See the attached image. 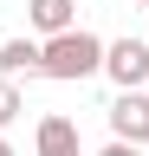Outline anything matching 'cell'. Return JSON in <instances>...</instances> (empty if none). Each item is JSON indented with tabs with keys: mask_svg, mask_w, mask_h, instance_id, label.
Wrapping results in <instances>:
<instances>
[{
	"mask_svg": "<svg viewBox=\"0 0 149 156\" xmlns=\"http://www.w3.org/2000/svg\"><path fill=\"white\" fill-rule=\"evenodd\" d=\"M104 72V39L71 26L59 39H39V78H59V85H84V78Z\"/></svg>",
	"mask_w": 149,
	"mask_h": 156,
	"instance_id": "cell-1",
	"label": "cell"
},
{
	"mask_svg": "<svg viewBox=\"0 0 149 156\" xmlns=\"http://www.w3.org/2000/svg\"><path fill=\"white\" fill-rule=\"evenodd\" d=\"M104 78L117 91H143L149 85V39H110L104 46Z\"/></svg>",
	"mask_w": 149,
	"mask_h": 156,
	"instance_id": "cell-2",
	"label": "cell"
},
{
	"mask_svg": "<svg viewBox=\"0 0 149 156\" xmlns=\"http://www.w3.org/2000/svg\"><path fill=\"white\" fill-rule=\"evenodd\" d=\"M110 143H130V150L149 143V91H117L110 98Z\"/></svg>",
	"mask_w": 149,
	"mask_h": 156,
	"instance_id": "cell-3",
	"label": "cell"
},
{
	"mask_svg": "<svg viewBox=\"0 0 149 156\" xmlns=\"http://www.w3.org/2000/svg\"><path fill=\"white\" fill-rule=\"evenodd\" d=\"M32 150L39 156H84V136H78V124H71L65 111H46L39 124H32Z\"/></svg>",
	"mask_w": 149,
	"mask_h": 156,
	"instance_id": "cell-4",
	"label": "cell"
},
{
	"mask_svg": "<svg viewBox=\"0 0 149 156\" xmlns=\"http://www.w3.org/2000/svg\"><path fill=\"white\" fill-rule=\"evenodd\" d=\"M20 78H39V39H7L0 46V85H20Z\"/></svg>",
	"mask_w": 149,
	"mask_h": 156,
	"instance_id": "cell-5",
	"label": "cell"
},
{
	"mask_svg": "<svg viewBox=\"0 0 149 156\" xmlns=\"http://www.w3.org/2000/svg\"><path fill=\"white\" fill-rule=\"evenodd\" d=\"M78 0H26V20H32V33H46V39H59V33H71L78 26Z\"/></svg>",
	"mask_w": 149,
	"mask_h": 156,
	"instance_id": "cell-6",
	"label": "cell"
},
{
	"mask_svg": "<svg viewBox=\"0 0 149 156\" xmlns=\"http://www.w3.org/2000/svg\"><path fill=\"white\" fill-rule=\"evenodd\" d=\"M26 111V98H20V85H0V130L13 124V117Z\"/></svg>",
	"mask_w": 149,
	"mask_h": 156,
	"instance_id": "cell-7",
	"label": "cell"
},
{
	"mask_svg": "<svg viewBox=\"0 0 149 156\" xmlns=\"http://www.w3.org/2000/svg\"><path fill=\"white\" fill-rule=\"evenodd\" d=\"M97 156H143V150H130V143H104Z\"/></svg>",
	"mask_w": 149,
	"mask_h": 156,
	"instance_id": "cell-8",
	"label": "cell"
},
{
	"mask_svg": "<svg viewBox=\"0 0 149 156\" xmlns=\"http://www.w3.org/2000/svg\"><path fill=\"white\" fill-rule=\"evenodd\" d=\"M0 156H13V143H7V136H0Z\"/></svg>",
	"mask_w": 149,
	"mask_h": 156,
	"instance_id": "cell-9",
	"label": "cell"
},
{
	"mask_svg": "<svg viewBox=\"0 0 149 156\" xmlns=\"http://www.w3.org/2000/svg\"><path fill=\"white\" fill-rule=\"evenodd\" d=\"M130 7H149V0H130Z\"/></svg>",
	"mask_w": 149,
	"mask_h": 156,
	"instance_id": "cell-10",
	"label": "cell"
}]
</instances>
